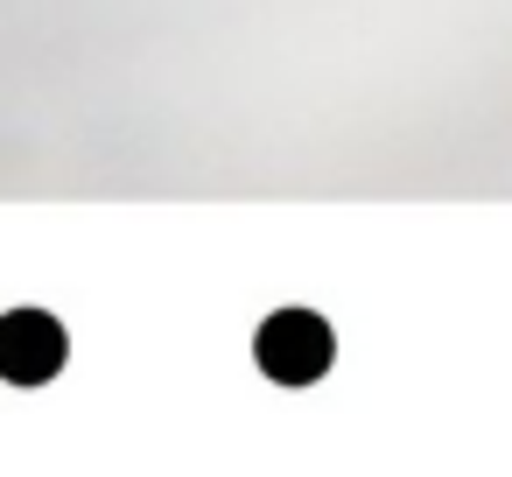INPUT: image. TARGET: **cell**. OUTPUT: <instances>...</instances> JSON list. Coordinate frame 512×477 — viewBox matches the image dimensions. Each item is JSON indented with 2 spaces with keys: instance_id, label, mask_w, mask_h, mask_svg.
Wrapping results in <instances>:
<instances>
[{
  "instance_id": "1",
  "label": "cell",
  "mask_w": 512,
  "mask_h": 477,
  "mask_svg": "<svg viewBox=\"0 0 512 477\" xmlns=\"http://www.w3.org/2000/svg\"><path fill=\"white\" fill-rule=\"evenodd\" d=\"M260 365H267L281 386H309V379L330 365V323L309 316V309L267 316V330H260Z\"/></svg>"
},
{
  "instance_id": "2",
  "label": "cell",
  "mask_w": 512,
  "mask_h": 477,
  "mask_svg": "<svg viewBox=\"0 0 512 477\" xmlns=\"http://www.w3.org/2000/svg\"><path fill=\"white\" fill-rule=\"evenodd\" d=\"M64 365V330L43 309H8L0 316V379L8 386H43Z\"/></svg>"
}]
</instances>
